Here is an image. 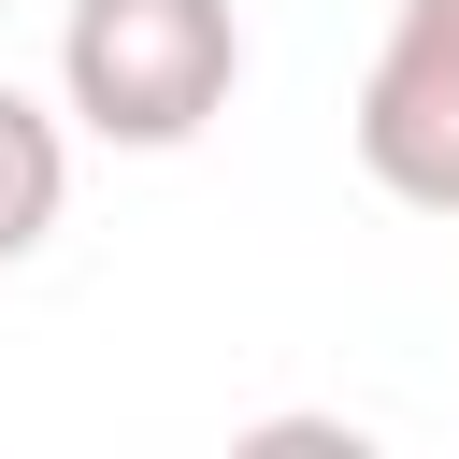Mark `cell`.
Here are the masks:
<instances>
[{"label": "cell", "instance_id": "6da1fadb", "mask_svg": "<svg viewBox=\"0 0 459 459\" xmlns=\"http://www.w3.org/2000/svg\"><path fill=\"white\" fill-rule=\"evenodd\" d=\"M244 86V14L230 0H72L57 14V115L86 143L172 158L230 115Z\"/></svg>", "mask_w": 459, "mask_h": 459}, {"label": "cell", "instance_id": "3957f363", "mask_svg": "<svg viewBox=\"0 0 459 459\" xmlns=\"http://www.w3.org/2000/svg\"><path fill=\"white\" fill-rule=\"evenodd\" d=\"M57 201H72V115H43L29 86H0V273L43 258Z\"/></svg>", "mask_w": 459, "mask_h": 459}, {"label": "cell", "instance_id": "7a4b0ae2", "mask_svg": "<svg viewBox=\"0 0 459 459\" xmlns=\"http://www.w3.org/2000/svg\"><path fill=\"white\" fill-rule=\"evenodd\" d=\"M344 143L402 215H459V0H402L387 14Z\"/></svg>", "mask_w": 459, "mask_h": 459}]
</instances>
